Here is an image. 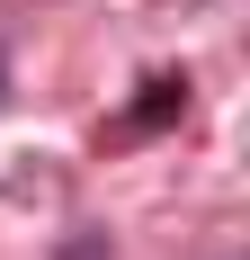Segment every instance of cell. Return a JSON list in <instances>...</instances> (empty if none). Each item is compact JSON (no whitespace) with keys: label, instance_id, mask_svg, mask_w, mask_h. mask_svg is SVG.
Returning <instances> with one entry per match:
<instances>
[{"label":"cell","instance_id":"obj_1","mask_svg":"<svg viewBox=\"0 0 250 260\" xmlns=\"http://www.w3.org/2000/svg\"><path fill=\"white\" fill-rule=\"evenodd\" d=\"M0 90H9V63H0Z\"/></svg>","mask_w":250,"mask_h":260}]
</instances>
